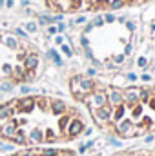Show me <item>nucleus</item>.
<instances>
[{
    "label": "nucleus",
    "mask_w": 155,
    "mask_h": 156,
    "mask_svg": "<svg viewBox=\"0 0 155 156\" xmlns=\"http://www.w3.org/2000/svg\"><path fill=\"white\" fill-rule=\"evenodd\" d=\"M9 156H75L71 149H57V147H29L26 151H18Z\"/></svg>",
    "instance_id": "423d86ee"
},
{
    "label": "nucleus",
    "mask_w": 155,
    "mask_h": 156,
    "mask_svg": "<svg viewBox=\"0 0 155 156\" xmlns=\"http://www.w3.org/2000/svg\"><path fill=\"white\" fill-rule=\"evenodd\" d=\"M2 5H4V0H0V9H2Z\"/></svg>",
    "instance_id": "0eeeda50"
},
{
    "label": "nucleus",
    "mask_w": 155,
    "mask_h": 156,
    "mask_svg": "<svg viewBox=\"0 0 155 156\" xmlns=\"http://www.w3.org/2000/svg\"><path fill=\"white\" fill-rule=\"evenodd\" d=\"M39 69V49L29 40L13 31H0V82L26 83Z\"/></svg>",
    "instance_id": "7ed1b4c3"
},
{
    "label": "nucleus",
    "mask_w": 155,
    "mask_h": 156,
    "mask_svg": "<svg viewBox=\"0 0 155 156\" xmlns=\"http://www.w3.org/2000/svg\"><path fill=\"white\" fill-rule=\"evenodd\" d=\"M155 0H44L51 13L60 15H86V13H112L119 9L141 7Z\"/></svg>",
    "instance_id": "39448f33"
},
{
    "label": "nucleus",
    "mask_w": 155,
    "mask_h": 156,
    "mask_svg": "<svg viewBox=\"0 0 155 156\" xmlns=\"http://www.w3.org/2000/svg\"><path fill=\"white\" fill-rule=\"evenodd\" d=\"M86 131V120L68 102L29 94L0 105V138L26 145L46 147L71 142Z\"/></svg>",
    "instance_id": "f257e3e1"
},
{
    "label": "nucleus",
    "mask_w": 155,
    "mask_h": 156,
    "mask_svg": "<svg viewBox=\"0 0 155 156\" xmlns=\"http://www.w3.org/2000/svg\"><path fill=\"white\" fill-rule=\"evenodd\" d=\"M84 42L89 55L104 66H119L131 51L133 31L120 22H100L88 27Z\"/></svg>",
    "instance_id": "20e7f679"
},
{
    "label": "nucleus",
    "mask_w": 155,
    "mask_h": 156,
    "mask_svg": "<svg viewBox=\"0 0 155 156\" xmlns=\"http://www.w3.org/2000/svg\"><path fill=\"white\" fill-rule=\"evenodd\" d=\"M71 93L99 125L110 127L117 136L155 134V85L115 87L95 78L75 76Z\"/></svg>",
    "instance_id": "f03ea898"
}]
</instances>
